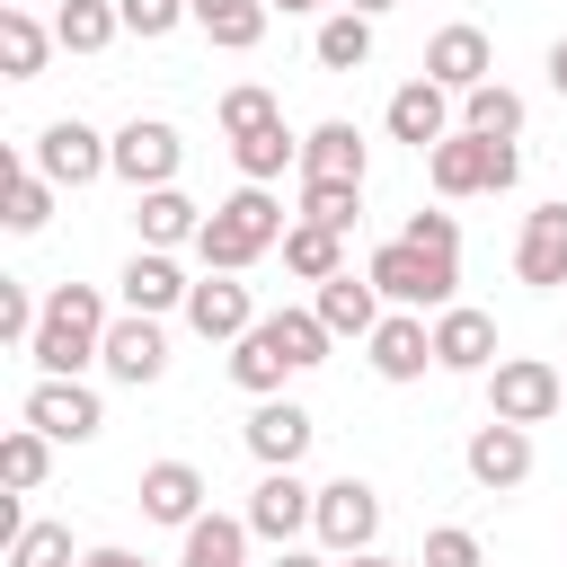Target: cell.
Returning <instances> with one entry per match:
<instances>
[{"mask_svg": "<svg viewBox=\"0 0 567 567\" xmlns=\"http://www.w3.org/2000/svg\"><path fill=\"white\" fill-rule=\"evenodd\" d=\"M337 567H408V558H381V549H354V558H337Z\"/></svg>", "mask_w": 567, "mask_h": 567, "instance_id": "44", "label": "cell"}, {"mask_svg": "<svg viewBox=\"0 0 567 567\" xmlns=\"http://www.w3.org/2000/svg\"><path fill=\"white\" fill-rule=\"evenodd\" d=\"M62 195L71 186H97V177H115V133H97V124H80V115H53L44 133H35V151H27Z\"/></svg>", "mask_w": 567, "mask_h": 567, "instance_id": "7", "label": "cell"}, {"mask_svg": "<svg viewBox=\"0 0 567 567\" xmlns=\"http://www.w3.org/2000/svg\"><path fill=\"white\" fill-rule=\"evenodd\" d=\"M177 168H186V133L168 124V115H133V124H115V177L142 195V186H177Z\"/></svg>", "mask_w": 567, "mask_h": 567, "instance_id": "9", "label": "cell"}, {"mask_svg": "<svg viewBox=\"0 0 567 567\" xmlns=\"http://www.w3.org/2000/svg\"><path fill=\"white\" fill-rule=\"evenodd\" d=\"M53 44H62L53 27H35V18L18 9V0H0V71H9V80H44Z\"/></svg>", "mask_w": 567, "mask_h": 567, "instance_id": "27", "label": "cell"}, {"mask_svg": "<svg viewBox=\"0 0 567 567\" xmlns=\"http://www.w3.org/2000/svg\"><path fill=\"white\" fill-rule=\"evenodd\" d=\"M248 540H257V532H248V514H213V505H204V514L186 523L177 567H248Z\"/></svg>", "mask_w": 567, "mask_h": 567, "instance_id": "26", "label": "cell"}, {"mask_svg": "<svg viewBox=\"0 0 567 567\" xmlns=\"http://www.w3.org/2000/svg\"><path fill=\"white\" fill-rule=\"evenodd\" d=\"M558 408H567L558 363H540V354H496V363H487V416H505V425H549Z\"/></svg>", "mask_w": 567, "mask_h": 567, "instance_id": "6", "label": "cell"}, {"mask_svg": "<svg viewBox=\"0 0 567 567\" xmlns=\"http://www.w3.org/2000/svg\"><path fill=\"white\" fill-rule=\"evenodd\" d=\"M363 363H372L381 381H399V390L425 381V372H434V319H425V310H390V319L363 337Z\"/></svg>", "mask_w": 567, "mask_h": 567, "instance_id": "17", "label": "cell"}, {"mask_svg": "<svg viewBox=\"0 0 567 567\" xmlns=\"http://www.w3.org/2000/svg\"><path fill=\"white\" fill-rule=\"evenodd\" d=\"M284 266H292L301 284H328V275H346V230H328V221L292 213V230H284Z\"/></svg>", "mask_w": 567, "mask_h": 567, "instance_id": "29", "label": "cell"}, {"mask_svg": "<svg viewBox=\"0 0 567 567\" xmlns=\"http://www.w3.org/2000/svg\"><path fill=\"white\" fill-rule=\"evenodd\" d=\"M416 567H487V540L470 532V523H434L425 532V558Z\"/></svg>", "mask_w": 567, "mask_h": 567, "instance_id": "39", "label": "cell"}, {"mask_svg": "<svg viewBox=\"0 0 567 567\" xmlns=\"http://www.w3.org/2000/svg\"><path fill=\"white\" fill-rule=\"evenodd\" d=\"M97 558H106V567H151V558H133V549H97Z\"/></svg>", "mask_w": 567, "mask_h": 567, "instance_id": "47", "label": "cell"}, {"mask_svg": "<svg viewBox=\"0 0 567 567\" xmlns=\"http://www.w3.org/2000/svg\"><path fill=\"white\" fill-rule=\"evenodd\" d=\"M80 567H106V558H97V549H80Z\"/></svg>", "mask_w": 567, "mask_h": 567, "instance_id": "48", "label": "cell"}, {"mask_svg": "<svg viewBox=\"0 0 567 567\" xmlns=\"http://www.w3.org/2000/svg\"><path fill=\"white\" fill-rule=\"evenodd\" d=\"M230 159H239V177H248V186H275L284 168H301V133H292V124L275 115V124L239 133V142H230Z\"/></svg>", "mask_w": 567, "mask_h": 567, "instance_id": "28", "label": "cell"}, {"mask_svg": "<svg viewBox=\"0 0 567 567\" xmlns=\"http://www.w3.org/2000/svg\"><path fill=\"white\" fill-rule=\"evenodd\" d=\"M514 275H523L532 292H558V284H567V195L523 213V239H514Z\"/></svg>", "mask_w": 567, "mask_h": 567, "instance_id": "20", "label": "cell"}, {"mask_svg": "<svg viewBox=\"0 0 567 567\" xmlns=\"http://www.w3.org/2000/svg\"><path fill=\"white\" fill-rule=\"evenodd\" d=\"M115 9H124V35H142V44H159L168 27L195 18V0H115Z\"/></svg>", "mask_w": 567, "mask_h": 567, "instance_id": "41", "label": "cell"}, {"mask_svg": "<svg viewBox=\"0 0 567 567\" xmlns=\"http://www.w3.org/2000/svg\"><path fill=\"white\" fill-rule=\"evenodd\" d=\"M487 363H496V319H487V310H470V301L434 310V372L487 381Z\"/></svg>", "mask_w": 567, "mask_h": 567, "instance_id": "19", "label": "cell"}, {"mask_svg": "<svg viewBox=\"0 0 567 567\" xmlns=\"http://www.w3.org/2000/svg\"><path fill=\"white\" fill-rule=\"evenodd\" d=\"M97 372H106V381H124V390H151V381L168 372V328H159L151 310H115Z\"/></svg>", "mask_w": 567, "mask_h": 567, "instance_id": "15", "label": "cell"}, {"mask_svg": "<svg viewBox=\"0 0 567 567\" xmlns=\"http://www.w3.org/2000/svg\"><path fill=\"white\" fill-rule=\"evenodd\" d=\"M177 319H186L204 346H239L266 310H257V292H248L239 275H195V292H186V310H177Z\"/></svg>", "mask_w": 567, "mask_h": 567, "instance_id": "14", "label": "cell"}, {"mask_svg": "<svg viewBox=\"0 0 567 567\" xmlns=\"http://www.w3.org/2000/svg\"><path fill=\"white\" fill-rule=\"evenodd\" d=\"M363 275L381 284V301L390 310H452L461 301V248H425V239H381L372 257H363Z\"/></svg>", "mask_w": 567, "mask_h": 567, "instance_id": "4", "label": "cell"}, {"mask_svg": "<svg viewBox=\"0 0 567 567\" xmlns=\"http://www.w3.org/2000/svg\"><path fill=\"white\" fill-rule=\"evenodd\" d=\"M27 425H44L53 443H89V434L106 425V399H97L80 372H35V390H27Z\"/></svg>", "mask_w": 567, "mask_h": 567, "instance_id": "11", "label": "cell"}, {"mask_svg": "<svg viewBox=\"0 0 567 567\" xmlns=\"http://www.w3.org/2000/svg\"><path fill=\"white\" fill-rule=\"evenodd\" d=\"M310 434H319V416L301 408V399H257L248 408V425H239V443H248V461L257 470H301V452H310Z\"/></svg>", "mask_w": 567, "mask_h": 567, "instance_id": "12", "label": "cell"}, {"mask_svg": "<svg viewBox=\"0 0 567 567\" xmlns=\"http://www.w3.org/2000/svg\"><path fill=\"white\" fill-rule=\"evenodd\" d=\"M35 319H44V301H35V292H27L18 275H0V346H18V354H27Z\"/></svg>", "mask_w": 567, "mask_h": 567, "instance_id": "40", "label": "cell"}, {"mask_svg": "<svg viewBox=\"0 0 567 567\" xmlns=\"http://www.w3.org/2000/svg\"><path fill=\"white\" fill-rule=\"evenodd\" d=\"M461 470H470L487 496H514V487L532 478V425H505V416L470 425V443H461Z\"/></svg>", "mask_w": 567, "mask_h": 567, "instance_id": "16", "label": "cell"}, {"mask_svg": "<svg viewBox=\"0 0 567 567\" xmlns=\"http://www.w3.org/2000/svg\"><path fill=\"white\" fill-rule=\"evenodd\" d=\"M284 106H275V89L266 80H239V89H221V106H213V124L239 142V133H257V124H275Z\"/></svg>", "mask_w": 567, "mask_h": 567, "instance_id": "37", "label": "cell"}, {"mask_svg": "<svg viewBox=\"0 0 567 567\" xmlns=\"http://www.w3.org/2000/svg\"><path fill=\"white\" fill-rule=\"evenodd\" d=\"M310 62H319V71H363V62H372V18H363V9H328L319 35H310Z\"/></svg>", "mask_w": 567, "mask_h": 567, "instance_id": "30", "label": "cell"}, {"mask_svg": "<svg viewBox=\"0 0 567 567\" xmlns=\"http://www.w3.org/2000/svg\"><path fill=\"white\" fill-rule=\"evenodd\" d=\"M9 567H80L71 523H18L9 532Z\"/></svg>", "mask_w": 567, "mask_h": 567, "instance_id": "36", "label": "cell"}, {"mask_svg": "<svg viewBox=\"0 0 567 567\" xmlns=\"http://www.w3.org/2000/svg\"><path fill=\"white\" fill-rule=\"evenodd\" d=\"M301 213L328 221V230H354V221H363V186H346V177H301Z\"/></svg>", "mask_w": 567, "mask_h": 567, "instance_id": "38", "label": "cell"}, {"mask_svg": "<svg viewBox=\"0 0 567 567\" xmlns=\"http://www.w3.org/2000/svg\"><path fill=\"white\" fill-rule=\"evenodd\" d=\"M363 168H372V142H363L346 115H328V124L301 133V177H346V186H363Z\"/></svg>", "mask_w": 567, "mask_h": 567, "instance_id": "25", "label": "cell"}, {"mask_svg": "<svg viewBox=\"0 0 567 567\" xmlns=\"http://www.w3.org/2000/svg\"><path fill=\"white\" fill-rule=\"evenodd\" d=\"M425 177H434V195H443V204L505 195V186L523 177V151H514V142H487V133H443V142L425 151Z\"/></svg>", "mask_w": 567, "mask_h": 567, "instance_id": "5", "label": "cell"}, {"mask_svg": "<svg viewBox=\"0 0 567 567\" xmlns=\"http://www.w3.org/2000/svg\"><path fill=\"white\" fill-rule=\"evenodd\" d=\"M53 195H62V186H53L35 159H9V204H0V221H9L18 239H35V230L53 221Z\"/></svg>", "mask_w": 567, "mask_h": 567, "instance_id": "32", "label": "cell"}, {"mask_svg": "<svg viewBox=\"0 0 567 567\" xmlns=\"http://www.w3.org/2000/svg\"><path fill=\"white\" fill-rule=\"evenodd\" d=\"M266 9H284V18H310V9H328V0H266Z\"/></svg>", "mask_w": 567, "mask_h": 567, "instance_id": "46", "label": "cell"}, {"mask_svg": "<svg viewBox=\"0 0 567 567\" xmlns=\"http://www.w3.org/2000/svg\"><path fill=\"white\" fill-rule=\"evenodd\" d=\"M381 124H390V142H408L416 159H425V151L443 142V133H461V115H452V89H443V80H425V71L390 89V106H381Z\"/></svg>", "mask_w": 567, "mask_h": 567, "instance_id": "13", "label": "cell"}, {"mask_svg": "<svg viewBox=\"0 0 567 567\" xmlns=\"http://www.w3.org/2000/svg\"><path fill=\"white\" fill-rule=\"evenodd\" d=\"M328 319L319 310H266L239 346H230V381L248 390V399H275L284 381H301V372H319L328 363Z\"/></svg>", "mask_w": 567, "mask_h": 567, "instance_id": "1", "label": "cell"}, {"mask_svg": "<svg viewBox=\"0 0 567 567\" xmlns=\"http://www.w3.org/2000/svg\"><path fill=\"white\" fill-rule=\"evenodd\" d=\"M106 328H115V310H106L97 284H53L44 292V319L27 337V363L35 372H89L106 354Z\"/></svg>", "mask_w": 567, "mask_h": 567, "instance_id": "3", "label": "cell"}, {"mask_svg": "<svg viewBox=\"0 0 567 567\" xmlns=\"http://www.w3.org/2000/svg\"><path fill=\"white\" fill-rule=\"evenodd\" d=\"M266 0H195V27L221 44V53H257V35H266Z\"/></svg>", "mask_w": 567, "mask_h": 567, "instance_id": "34", "label": "cell"}, {"mask_svg": "<svg viewBox=\"0 0 567 567\" xmlns=\"http://www.w3.org/2000/svg\"><path fill=\"white\" fill-rule=\"evenodd\" d=\"M310 310L328 319V337H354V346H363V337H372V328L390 319L381 284H372V275H354V266H346V275H328V284L310 292Z\"/></svg>", "mask_w": 567, "mask_h": 567, "instance_id": "22", "label": "cell"}, {"mask_svg": "<svg viewBox=\"0 0 567 567\" xmlns=\"http://www.w3.org/2000/svg\"><path fill=\"white\" fill-rule=\"evenodd\" d=\"M461 133H487V142H523V97L505 80H478L461 97Z\"/></svg>", "mask_w": 567, "mask_h": 567, "instance_id": "35", "label": "cell"}, {"mask_svg": "<svg viewBox=\"0 0 567 567\" xmlns=\"http://www.w3.org/2000/svg\"><path fill=\"white\" fill-rule=\"evenodd\" d=\"M133 496H142V514H151V523L186 532V523L204 514V496H213V487H204V470H195V461H151Z\"/></svg>", "mask_w": 567, "mask_h": 567, "instance_id": "23", "label": "cell"}, {"mask_svg": "<svg viewBox=\"0 0 567 567\" xmlns=\"http://www.w3.org/2000/svg\"><path fill=\"white\" fill-rule=\"evenodd\" d=\"M53 35H62V53H106L124 35V9L115 0H62L53 9Z\"/></svg>", "mask_w": 567, "mask_h": 567, "instance_id": "33", "label": "cell"}, {"mask_svg": "<svg viewBox=\"0 0 567 567\" xmlns=\"http://www.w3.org/2000/svg\"><path fill=\"white\" fill-rule=\"evenodd\" d=\"M337 9H363V18H390L399 0H337Z\"/></svg>", "mask_w": 567, "mask_h": 567, "instance_id": "45", "label": "cell"}, {"mask_svg": "<svg viewBox=\"0 0 567 567\" xmlns=\"http://www.w3.org/2000/svg\"><path fill=\"white\" fill-rule=\"evenodd\" d=\"M310 540L328 549V558H354V549H372L381 540V496H372V478H328L319 487V514H310Z\"/></svg>", "mask_w": 567, "mask_h": 567, "instance_id": "8", "label": "cell"}, {"mask_svg": "<svg viewBox=\"0 0 567 567\" xmlns=\"http://www.w3.org/2000/svg\"><path fill=\"white\" fill-rule=\"evenodd\" d=\"M549 89H558V97H567V35H558V44H549Z\"/></svg>", "mask_w": 567, "mask_h": 567, "instance_id": "43", "label": "cell"}, {"mask_svg": "<svg viewBox=\"0 0 567 567\" xmlns=\"http://www.w3.org/2000/svg\"><path fill=\"white\" fill-rule=\"evenodd\" d=\"M425 80H443L452 97H470L478 80H496V44H487V27H470V18L434 27V35H425Z\"/></svg>", "mask_w": 567, "mask_h": 567, "instance_id": "18", "label": "cell"}, {"mask_svg": "<svg viewBox=\"0 0 567 567\" xmlns=\"http://www.w3.org/2000/svg\"><path fill=\"white\" fill-rule=\"evenodd\" d=\"M266 567H337V558H328V549H301V540H292V549H275Z\"/></svg>", "mask_w": 567, "mask_h": 567, "instance_id": "42", "label": "cell"}, {"mask_svg": "<svg viewBox=\"0 0 567 567\" xmlns=\"http://www.w3.org/2000/svg\"><path fill=\"white\" fill-rule=\"evenodd\" d=\"M44 478H53V434L44 425H9L0 434V487L9 496H35Z\"/></svg>", "mask_w": 567, "mask_h": 567, "instance_id": "31", "label": "cell"}, {"mask_svg": "<svg viewBox=\"0 0 567 567\" xmlns=\"http://www.w3.org/2000/svg\"><path fill=\"white\" fill-rule=\"evenodd\" d=\"M133 230H142V248H195L204 204H195L186 186H142V195H133Z\"/></svg>", "mask_w": 567, "mask_h": 567, "instance_id": "24", "label": "cell"}, {"mask_svg": "<svg viewBox=\"0 0 567 567\" xmlns=\"http://www.w3.org/2000/svg\"><path fill=\"white\" fill-rule=\"evenodd\" d=\"M310 514H319V487H310L301 470H257V487H248V532H257L266 549H292V540L310 532Z\"/></svg>", "mask_w": 567, "mask_h": 567, "instance_id": "10", "label": "cell"}, {"mask_svg": "<svg viewBox=\"0 0 567 567\" xmlns=\"http://www.w3.org/2000/svg\"><path fill=\"white\" fill-rule=\"evenodd\" d=\"M115 292H124V310H151V319H168V310H186L195 275H186L168 248H133V257H124V275H115Z\"/></svg>", "mask_w": 567, "mask_h": 567, "instance_id": "21", "label": "cell"}, {"mask_svg": "<svg viewBox=\"0 0 567 567\" xmlns=\"http://www.w3.org/2000/svg\"><path fill=\"white\" fill-rule=\"evenodd\" d=\"M284 230H292L284 195L239 177V195H221V204L204 213V230H195V257H204V275H248L266 248H284Z\"/></svg>", "mask_w": 567, "mask_h": 567, "instance_id": "2", "label": "cell"}]
</instances>
